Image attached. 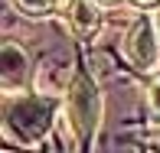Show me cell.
<instances>
[{
	"instance_id": "6da1fadb",
	"label": "cell",
	"mask_w": 160,
	"mask_h": 153,
	"mask_svg": "<svg viewBox=\"0 0 160 153\" xmlns=\"http://www.w3.org/2000/svg\"><path fill=\"white\" fill-rule=\"evenodd\" d=\"M56 117V108L49 98L36 94V98H17L7 104L3 114V127L7 134H17L20 143H36L39 137H46L49 124Z\"/></svg>"
},
{
	"instance_id": "7a4b0ae2",
	"label": "cell",
	"mask_w": 160,
	"mask_h": 153,
	"mask_svg": "<svg viewBox=\"0 0 160 153\" xmlns=\"http://www.w3.org/2000/svg\"><path fill=\"white\" fill-rule=\"evenodd\" d=\"M65 117L78 137H92L101 124V94L85 75H75L65 94Z\"/></svg>"
},
{
	"instance_id": "277c9868",
	"label": "cell",
	"mask_w": 160,
	"mask_h": 153,
	"mask_svg": "<svg viewBox=\"0 0 160 153\" xmlns=\"http://www.w3.org/2000/svg\"><path fill=\"white\" fill-rule=\"evenodd\" d=\"M3 91H20L30 78V55L23 46H17L13 39H3Z\"/></svg>"
},
{
	"instance_id": "9c48e42d",
	"label": "cell",
	"mask_w": 160,
	"mask_h": 153,
	"mask_svg": "<svg viewBox=\"0 0 160 153\" xmlns=\"http://www.w3.org/2000/svg\"><path fill=\"white\" fill-rule=\"evenodd\" d=\"M98 3H111V0H98Z\"/></svg>"
},
{
	"instance_id": "3957f363",
	"label": "cell",
	"mask_w": 160,
	"mask_h": 153,
	"mask_svg": "<svg viewBox=\"0 0 160 153\" xmlns=\"http://www.w3.org/2000/svg\"><path fill=\"white\" fill-rule=\"evenodd\" d=\"M128 55L137 69L154 72L160 65V39H157V26L150 20H141L134 23V30L128 36Z\"/></svg>"
},
{
	"instance_id": "5b68a950",
	"label": "cell",
	"mask_w": 160,
	"mask_h": 153,
	"mask_svg": "<svg viewBox=\"0 0 160 153\" xmlns=\"http://www.w3.org/2000/svg\"><path fill=\"white\" fill-rule=\"evenodd\" d=\"M65 20L78 36H95L101 26V13H98V0H65Z\"/></svg>"
},
{
	"instance_id": "ba28073f",
	"label": "cell",
	"mask_w": 160,
	"mask_h": 153,
	"mask_svg": "<svg viewBox=\"0 0 160 153\" xmlns=\"http://www.w3.org/2000/svg\"><path fill=\"white\" fill-rule=\"evenodd\" d=\"M141 10H160V0H134Z\"/></svg>"
},
{
	"instance_id": "52a82bcc",
	"label": "cell",
	"mask_w": 160,
	"mask_h": 153,
	"mask_svg": "<svg viewBox=\"0 0 160 153\" xmlns=\"http://www.w3.org/2000/svg\"><path fill=\"white\" fill-rule=\"evenodd\" d=\"M147 104H150V121L160 124V78H157V82H150V88H147Z\"/></svg>"
},
{
	"instance_id": "8992f818",
	"label": "cell",
	"mask_w": 160,
	"mask_h": 153,
	"mask_svg": "<svg viewBox=\"0 0 160 153\" xmlns=\"http://www.w3.org/2000/svg\"><path fill=\"white\" fill-rule=\"evenodd\" d=\"M13 7L26 17H49L56 10V0H13Z\"/></svg>"
}]
</instances>
